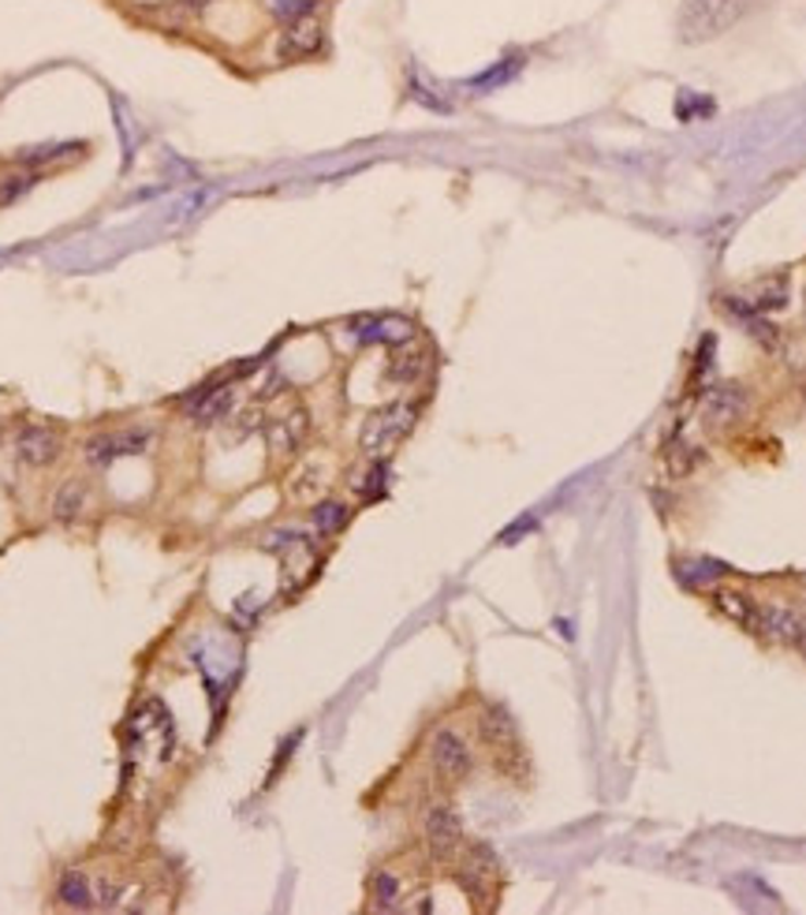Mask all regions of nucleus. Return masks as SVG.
Masks as SVG:
<instances>
[{
    "mask_svg": "<svg viewBox=\"0 0 806 915\" xmlns=\"http://www.w3.org/2000/svg\"><path fill=\"white\" fill-rule=\"evenodd\" d=\"M321 486H326V483H321V471L318 467H306L303 475L292 483V497H295V501H310V497L318 493Z\"/></svg>",
    "mask_w": 806,
    "mask_h": 915,
    "instance_id": "23",
    "label": "nucleus"
},
{
    "mask_svg": "<svg viewBox=\"0 0 806 915\" xmlns=\"http://www.w3.org/2000/svg\"><path fill=\"white\" fill-rule=\"evenodd\" d=\"M799 643H803V654H806V627H803V639Z\"/></svg>",
    "mask_w": 806,
    "mask_h": 915,
    "instance_id": "24",
    "label": "nucleus"
},
{
    "mask_svg": "<svg viewBox=\"0 0 806 915\" xmlns=\"http://www.w3.org/2000/svg\"><path fill=\"white\" fill-rule=\"evenodd\" d=\"M266 438H269V444H273V452H295L300 449V441L306 438V412L303 407H295V412H288L284 418L269 423Z\"/></svg>",
    "mask_w": 806,
    "mask_h": 915,
    "instance_id": "13",
    "label": "nucleus"
},
{
    "mask_svg": "<svg viewBox=\"0 0 806 915\" xmlns=\"http://www.w3.org/2000/svg\"><path fill=\"white\" fill-rule=\"evenodd\" d=\"M743 412H747V392H743L740 386H717L706 396V418H709V423L729 426Z\"/></svg>",
    "mask_w": 806,
    "mask_h": 915,
    "instance_id": "10",
    "label": "nucleus"
},
{
    "mask_svg": "<svg viewBox=\"0 0 806 915\" xmlns=\"http://www.w3.org/2000/svg\"><path fill=\"white\" fill-rule=\"evenodd\" d=\"M358 329V340H366V344H374V340H384V344H407L411 340V321L403 318H363L355 321Z\"/></svg>",
    "mask_w": 806,
    "mask_h": 915,
    "instance_id": "14",
    "label": "nucleus"
},
{
    "mask_svg": "<svg viewBox=\"0 0 806 915\" xmlns=\"http://www.w3.org/2000/svg\"><path fill=\"white\" fill-rule=\"evenodd\" d=\"M38 183V176L34 172H12V176H4L0 180V206H12L15 198H23L26 191Z\"/></svg>",
    "mask_w": 806,
    "mask_h": 915,
    "instance_id": "21",
    "label": "nucleus"
},
{
    "mask_svg": "<svg viewBox=\"0 0 806 915\" xmlns=\"http://www.w3.org/2000/svg\"><path fill=\"white\" fill-rule=\"evenodd\" d=\"M150 444V430H117V434H101V438H94L90 444H86V460L90 464H112V460H120V456H138V452Z\"/></svg>",
    "mask_w": 806,
    "mask_h": 915,
    "instance_id": "4",
    "label": "nucleus"
},
{
    "mask_svg": "<svg viewBox=\"0 0 806 915\" xmlns=\"http://www.w3.org/2000/svg\"><path fill=\"white\" fill-rule=\"evenodd\" d=\"M60 901L75 912H86V908H94L98 896H94V889H90V882H86L83 870H68V875L60 878Z\"/></svg>",
    "mask_w": 806,
    "mask_h": 915,
    "instance_id": "19",
    "label": "nucleus"
},
{
    "mask_svg": "<svg viewBox=\"0 0 806 915\" xmlns=\"http://www.w3.org/2000/svg\"><path fill=\"white\" fill-rule=\"evenodd\" d=\"M374 901H378V908H384V912L400 908L403 886H400V878L392 875V870H381V875L374 878Z\"/></svg>",
    "mask_w": 806,
    "mask_h": 915,
    "instance_id": "20",
    "label": "nucleus"
},
{
    "mask_svg": "<svg viewBox=\"0 0 806 915\" xmlns=\"http://www.w3.org/2000/svg\"><path fill=\"white\" fill-rule=\"evenodd\" d=\"M86 501H90V490H86V483H78V478H68V483H60V490L52 493V516L72 523L78 512L86 509Z\"/></svg>",
    "mask_w": 806,
    "mask_h": 915,
    "instance_id": "16",
    "label": "nucleus"
},
{
    "mask_svg": "<svg viewBox=\"0 0 806 915\" xmlns=\"http://www.w3.org/2000/svg\"><path fill=\"white\" fill-rule=\"evenodd\" d=\"M478 732L486 744L493 747H512L515 740V725H512V713L504 710V706H486L478 718Z\"/></svg>",
    "mask_w": 806,
    "mask_h": 915,
    "instance_id": "15",
    "label": "nucleus"
},
{
    "mask_svg": "<svg viewBox=\"0 0 806 915\" xmlns=\"http://www.w3.org/2000/svg\"><path fill=\"white\" fill-rule=\"evenodd\" d=\"M15 456L30 467H49L60 456V434L49 426H23L15 438Z\"/></svg>",
    "mask_w": 806,
    "mask_h": 915,
    "instance_id": "6",
    "label": "nucleus"
},
{
    "mask_svg": "<svg viewBox=\"0 0 806 915\" xmlns=\"http://www.w3.org/2000/svg\"><path fill=\"white\" fill-rule=\"evenodd\" d=\"M750 8V0H683L680 4V38L691 46L713 41L717 34H724L729 26L743 20V12Z\"/></svg>",
    "mask_w": 806,
    "mask_h": 915,
    "instance_id": "1",
    "label": "nucleus"
},
{
    "mask_svg": "<svg viewBox=\"0 0 806 915\" xmlns=\"http://www.w3.org/2000/svg\"><path fill=\"white\" fill-rule=\"evenodd\" d=\"M321 20L318 15H300V20L288 23L284 38H280V57L284 60H303V57H314V52L321 49Z\"/></svg>",
    "mask_w": 806,
    "mask_h": 915,
    "instance_id": "7",
    "label": "nucleus"
},
{
    "mask_svg": "<svg viewBox=\"0 0 806 915\" xmlns=\"http://www.w3.org/2000/svg\"><path fill=\"white\" fill-rule=\"evenodd\" d=\"M426 844L437 859H452L463 844V826L449 807H433L426 815Z\"/></svg>",
    "mask_w": 806,
    "mask_h": 915,
    "instance_id": "5",
    "label": "nucleus"
},
{
    "mask_svg": "<svg viewBox=\"0 0 806 915\" xmlns=\"http://www.w3.org/2000/svg\"><path fill=\"white\" fill-rule=\"evenodd\" d=\"M426 374V352L423 347H400L396 355L389 359V381L396 386H411Z\"/></svg>",
    "mask_w": 806,
    "mask_h": 915,
    "instance_id": "17",
    "label": "nucleus"
},
{
    "mask_svg": "<svg viewBox=\"0 0 806 915\" xmlns=\"http://www.w3.org/2000/svg\"><path fill=\"white\" fill-rule=\"evenodd\" d=\"M429 758H433L437 773H441L444 781H463L471 773V766H475V755H471L467 740L452 729L437 732L433 744H429Z\"/></svg>",
    "mask_w": 806,
    "mask_h": 915,
    "instance_id": "3",
    "label": "nucleus"
},
{
    "mask_svg": "<svg viewBox=\"0 0 806 915\" xmlns=\"http://www.w3.org/2000/svg\"><path fill=\"white\" fill-rule=\"evenodd\" d=\"M661 460H664V471H669L672 478H687L691 471H698V464H703V452H698L695 444L676 438V441L664 444Z\"/></svg>",
    "mask_w": 806,
    "mask_h": 915,
    "instance_id": "18",
    "label": "nucleus"
},
{
    "mask_svg": "<svg viewBox=\"0 0 806 915\" xmlns=\"http://www.w3.org/2000/svg\"><path fill=\"white\" fill-rule=\"evenodd\" d=\"M497 859H493V852L489 849H475L467 856V867L460 870V886L467 889L471 896H475V901H486L489 896V886L486 882H493L497 878Z\"/></svg>",
    "mask_w": 806,
    "mask_h": 915,
    "instance_id": "9",
    "label": "nucleus"
},
{
    "mask_svg": "<svg viewBox=\"0 0 806 915\" xmlns=\"http://www.w3.org/2000/svg\"><path fill=\"white\" fill-rule=\"evenodd\" d=\"M314 523H318L321 535H332V530H340L347 523V509L340 501H326V504H318V512H314Z\"/></svg>",
    "mask_w": 806,
    "mask_h": 915,
    "instance_id": "22",
    "label": "nucleus"
},
{
    "mask_svg": "<svg viewBox=\"0 0 806 915\" xmlns=\"http://www.w3.org/2000/svg\"><path fill=\"white\" fill-rule=\"evenodd\" d=\"M415 418H418V407L407 404V400L381 407V412H374V415L363 423L358 444H363V452H366L370 460L389 456V452L396 449V444H400L403 438H407L411 430H415Z\"/></svg>",
    "mask_w": 806,
    "mask_h": 915,
    "instance_id": "2",
    "label": "nucleus"
},
{
    "mask_svg": "<svg viewBox=\"0 0 806 915\" xmlns=\"http://www.w3.org/2000/svg\"><path fill=\"white\" fill-rule=\"evenodd\" d=\"M758 635H769V639H781V643H799L803 639V621L784 606H761Z\"/></svg>",
    "mask_w": 806,
    "mask_h": 915,
    "instance_id": "11",
    "label": "nucleus"
},
{
    "mask_svg": "<svg viewBox=\"0 0 806 915\" xmlns=\"http://www.w3.org/2000/svg\"><path fill=\"white\" fill-rule=\"evenodd\" d=\"M713 606L721 609L729 621H735L740 627H747V632H758V617H761V606L758 601H750L747 595H740V590H717L713 595Z\"/></svg>",
    "mask_w": 806,
    "mask_h": 915,
    "instance_id": "12",
    "label": "nucleus"
},
{
    "mask_svg": "<svg viewBox=\"0 0 806 915\" xmlns=\"http://www.w3.org/2000/svg\"><path fill=\"white\" fill-rule=\"evenodd\" d=\"M232 400H235V389L213 381V386H206V389H195V396L187 400V415L195 418L198 426H209L232 407Z\"/></svg>",
    "mask_w": 806,
    "mask_h": 915,
    "instance_id": "8",
    "label": "nucleus"
}]
</instances>
